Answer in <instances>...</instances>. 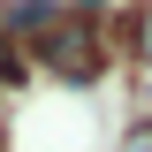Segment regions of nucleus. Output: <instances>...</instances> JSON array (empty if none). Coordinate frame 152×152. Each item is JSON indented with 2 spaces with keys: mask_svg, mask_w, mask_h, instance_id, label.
Wrapping results in <instances>:
<instances>
[{
  "mask_svg": "<svg viewBox=\"0 0 152 152\" xmlns=\"http://www.w3.org/2000/svg\"><path fill=\"white\" fill-rule=\"evenodd\" d=\"M8 23H15V31H38V23H53V0H23Z\"/></svg>",
  "mask_w": 152,
  "mask_h": 152,
  "instance_id": "obj_2",
  "label": "nucleus"
},
{
  "mask_svg": "<svg viewBox=\"0 0 152 152\" xmlns=\"http://www.w3.org/2000/svg\"><path fill=\"white\" fill-rule=\"evenodd\" d=\"M0 53H8V31H0ZM0 69H8V61H0Z\"/></svg>",
  "mask_w": 152,
  "mask_h": 152,
  "instance_id": "obj_4",
  "label": "nucleus"
},
{
  "mask_svg": "<svg viewBox=\"0 0 152 152\" xmlns=\"http://www.w3.org/2000/svg\"><path fill=\"white\" fill-rule=\"evenodd\" d=\"M129 38H137V53L152 61V0H145V8H137V31H129Z\"/></svg>",
  "mask_w": 152,
  "mask_h": 152,
  "instance_id": "obj_3",
  "label": "nucleus"
},
{
  "mask_svg": "<svg viewBox=\"0 0 152 152\" xmlns=\"http://www.w3.org/2000/svg\"><path fill=\"white\" fill-rule=\"evenodd\" d=\"M46 61L69 69V76H91V31H53L46 38Z\"/></svg>",
  "mask_w": 152,
  "mask_h": 152,
  "instance_id": "obj_1",
  "label": "nucleus"
}]
</instances>
